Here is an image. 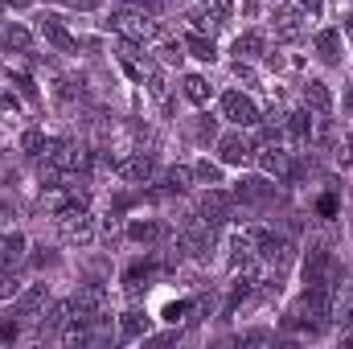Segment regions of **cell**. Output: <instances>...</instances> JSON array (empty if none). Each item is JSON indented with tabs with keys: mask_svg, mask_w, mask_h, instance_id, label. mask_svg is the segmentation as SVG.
I'll return each mask as SVG.
<instances>
[{
	"mask_svg": "<svg viewBox=\"0 0 353 349\" xmlns=\"http://www.w3.org/2000/svg\"><path fill=\"white\" fill-rule=\"evenodd\" d=\"M222 111H226V119L239 123V128H255V123H259V107H255L247 95H239V91H226Z\"/></svg>",
	"mask_w": 353,
	"mask_h": 349,
	"instance_id": "cell-1",
	"label": "cell"
},
{
	"mask_svg": "<svg viewBox=\"0 0 353 349\" xmlns=\"http://www.w3.org/2000/svg\"><path fill=\"white\" fill-rule=\"evenodd\" d=\"M99 309H103V288L99 284H90V288H78L74 296H70V313H74V321H95L99 317Z\"/></svg>",
	"mask_w": 353,
	"mask_h": 349,
	"instance_id": "cell-2",
	"label": "cell"
},
{
	"mask_svg": "<svg viewBox=\"0 0 353 349\" xmlns=\"http://www.w3.org/2000/svg\"><path fill=\"white\" fill-rule=\"evenodd\" d=\"M37 33L49 41V45H58L62 53H74V37L62 29V21L53 16V12H45V16H37Z\"/></svg>",
	"mask_w": 353,
	"mask_h": 349,
	"instance_id": "cell-3",
	"label": "cell"
},
{
	"mask_svg": "<svg viewBox=\"0 0 353 349\" xmlns=\"http://www.w3.org/2000/svg\"><path fill=\"white\" fill-rule=\"evenodd\" d=\"M255 259H259V251H255V230L234 234V239H230V267L239 272V267H251Z\"/></svg>",
	"mask_w": 353,
	"mask_h": 349,
	"instance_id": "cell-4",
	"label": "cell"
},
{
	"mask_svg": "<svg viewBox=\"0 0 353 349\" xmlns=\"http://www.w3.org/2000/svg\"><path fill=\"white\" fill-rule=\"evenodd\" d=\"M152 169H156V160L152 156H132V160H123V165H115V173L123 177V181H148L152 177Z\"/></svg>",
	"mask_w": 353,
	"mask_h": 349,
	"instance_id": "cell-5",
	"label": "cell"
},
{
	"mask_svg": "<svg viewBox=\"0 0 353 349\" xmlns=\"http://www.w3.org/2000/svg\"><path fill=\"white\" fill-rule=\"evenodd\" d=\"M111 29H119L123 37H144V33H148V21H144L140 12H127V8H123V12L111 16Z\"/></svg>",
	"mask_w": 353,
	"mask_h": 349,
	"instance_id": "cell-6",
	"label": "cell"
},
{
	"mask_svg": "<svg viewBox=\"0 0 353 349\" xmlns=\"http://www.w3.org/2000/svg\"><path fill=\"white\" fill-rule=\"evenodd\" d=\"M271 25H276V33H280L284 41L300 37V12H296V8H288V4H280V8H276V21H271Z\"/></svg>",
	"mask_w": 353,
	"mask_h": 349,
	"instance_id": "cell-7",
	"label": "cell"
},
{
	"mask_svg": "<svg viewBox=\"0 0 353 349\" xmlns=\"http://www.w3.org/2000/svg\"><path fill=\"white\" fill-rule=\"evenodd\" d=\"M239 202H267L271 197V181H263V177H247V181H239Z\"/></svg>",
	"mask_w": 353,
	"mask_h": 349,
	"instance_id": "cell-8",
	"label": "cell"
},
{
	"mask_svg": "<svg viewBox=\"0 0 353 349\" xmlns=\"http://www.w3.org/2000/svg\"><path fill=\"white\" fill-rule=\"evenodd\" d=\"M144 333H148V313L127 309V313H123V325H119V337H123V341H136V337H144Z\"/></svg>",
	"mask_w": 353,
	"mask_h": 349,
	"instance_id": "cell-9",
	"label": "cell"
},
{
	"mask_svg": "<svg viewBox=\"0 0 353 349\" xmlns=\"http://www.w3.org/2000/svg\"><path fill=\"white\" fill-rule=\"evenodd\" d=\"M185 49H189L197 62H214V58H218V49H214V41H210L206 33H189V37H185Z\"/></svg>",
	"mask_w": 353,
	"mask_h": 349,
	"instance_id": "cell-10",
	"label": "cell"
},
{
	"mask_svg": "<svg viewBox=\"0 0 353 349\" xmlns=\"http://www.w3.org/2000/svg\"><path fill=\"white\" fill-rule=\"evenodd\" d=\"M317 49H321L325 62H341V33H337V29L317 33Z\"/></svg>",
	"mask_w": 353,
	"mask_h": 349,
	"instance_id": "cell-11",
	"label": "cell"
},
{
	"mask_svg": "<svg viewBox=\"0 0 353 349\" xmlns=\"http://www.w3.org/2000/svg\"><path fill=\"white\" fill-rule=\"evenodd\" d=\"M202 214H206V222H210V226H218V222L226 218V193H222V189H214L210 197H202Z\"/></svg>",
	"mask_w": 353,
	"mask_h": 349,
	"instance_id": "cell-12",
	"label": "cell"
},
{
	"mask_svg": "<svg viewBox=\"0 0 353 349\" xmlns=\"http://www.w3.org/2000/svg\"><path fill=\"white\" fill-rule=\"evenodd\" d=\"M304 103H308V107H317V111H329V107H333V99H329V86H325L321 78H313V82L304 86Z\"/></svg>",
	"mask_w": 353,
	"mask_h": 349,
	"instance_id": "cell-13",
	"label": "cell"
},
{
	"mask_svg": "<svg viewBox=\"0 0 353 349\" xmlns=\"http://www.w3.org/2000/svg\"><path fill=\"white\" fill-rule=\"evenodd\" d=\"M247 152H251V148H247L239 136H226V140L218 144V156H222L226 165H243V160H247Z\"/></svg>",
	"mask_w": 353,
	"mask_h": 349,
	"instance_id": "cell-14",
	"label": "cell"
},
{
	"mask_svg": "<svg viewBox=\"0 0 353 349\" xmlns=\"http://www.w3.org/2000/svg\"><path fill=\"white\" fill-rule=\"evenodd\" d=\"M181 91H185L189 103H206V99H210V82H206L202 74H189V78L181 82Z\"/></svg>",
	"mask_w": 353,
	"mask_h": 349,
	"instance_id": "cell-15",
	"label": "cell"
},
{
	"mask_svg": "<svg viewBox=\"0 0 353 349\" xmlns=\"http://www.w3.org/2000/svg\"><path fill=\"white\" fill-rule=\"evenodd\" d=\"M62 226H66L70 243H90V234H95V226H90L86 214H78V218H70V222H62Z\"/></svg>",
	"mask_w": 353,
	"mask_h": 349,
	"instance_id": "cell-16",
	"label": "cell"
},
{
	"mask_svg": "<svg viewBox=\"0 0 353 349\" xmlns=\"http://www.w3.org/2000/svg\"><path fill=\"white\" fill-rule=\"evenodd\" d=\"M160 234H165V226H156V222H148V218L127 226V239H136V243H152V239H160Z\"/></svg>",
	"mask_w": 353,
	"mask_h": 349,
	"instance_id": "cell-17",
	"label": "cell"
},
{
	"mask_svg": "<svg viewBox=\"0 0 353 349\" xmlns=\"http://www.w3.org/2000/svg\"><path fill=\"white\" fill-rule=\"evenodd\" d=\"M41 300H45V284H33V288H29L21 300H16V309H12V313H16V317H29V313H33Z\"/></svg>",
	"mask_w": 353,
	"mask_h": 349,
	"instance_id": "cell-18",
	"label": "cell"
},
{
	"mask_svg": "<svg viewBox=\"0 0 353 349\" xmlns=\"http://www.w3.org/2000/svg\"><path fill=\"white\" fill-rule=\"evenodd\" d=\"M288 136H292V140H308V136H313L308 111H292V115H288Z\"/></svg>",
	"mask_w": 353,
	"mask_h": 349,
	"instance_id": "cell-19",
	"label": "cell"
},
{
	"mask_svg": "<svg viewBox=\"0 0 353 349\" xmlns=\"http://www.w3.org/2000/svg\"><path fill=\"white\" fill-rule=\"evenodd\" d=\"M21 148H25L29 156H41V152H45V136H41L37 128H29V132L21 136Z\"/></svg>",
	"mask_w": 353,
	"mask_h": 349,
	"instance_id": "cell-20",
	"label": "cell"
},
{
	"mask_svg": "<svg viewBox=\"0 0 353 349\" xmlns=\"http://www.w3.org/2000/svg\"><path fill=\"white\" fill-rule=\"evenodd\" d=\"M234 53H263V37L259 33H243L234 41Z\"/></svg>",
	"mask_w": 353,
	"mask_h": 349,
	"instance_id": "cell-21",
	"label": "cell"
},
{
	"mask_svg": "<svg viewBox=\"0 0 353 349\" xmlns=\"http://www.w3.org/2000/svg\"><path fill=\"white\" fill-rule=\"evenodd\" d=\"M193 177H197V181L218 185V181H222V169H218V165H210V160H197V165H193Z\"/></svg>",
	"mask_w": 353,
	"mask_h": 349,
	"instance_id": "cell-22",
	"label": "cell"
},
{
	"mask_svg": "<svg viewBox=\"0 0 353 349\" xmlns=\"http://www.w3.org/2000/svg\"><path fill=\"white\" fill-rule=\"evenodd\" d=\"M8 78H12V86H16L29 103H37V86H33V78H29V74H12V70H8Z\"/></svg>",
	"mask_w": 353,
	"mask_h": 349,
	"instance_id": "cell-23",
	"label": "cell"
},
{
	"mask_svg": "<svg viewBox=\"0 0 353 349\" xmlns=\"http://www.w3.org/2000/svg\"><path fill=\"white\" fill-rule=\"evenodd\" d=\"M165 181H169V189H177V193H181V189H189L193 169H169V177H165Z\"/></svg>",
	"mask_w": 353,
	"mask_h": 349,
	"instance_id": "cell-24",
	"label": "cell"
},
{
	"mask_svg": "<svg viewBox=\"0 0 353 349\" xmlns=\"http://www.w3.org/2000/svg\"><path fill=\"white\" fill-rule=\"evenodd\" d=\"M4 45H16V49H29V33L21 25H8L4 29Z\"/></svg>",
	"mask_w": 353,
	"mask_h": 349,
	"instance_id": "cell-25",
	"label": "cell"
},
{
	"mask_svg": "<svg viewBox=\"0 0 353 349\" xmlns=\"http://www.w3.org/2000/svg\"><path fill=\"white\" fill-rule=\"evenodd\" d=\"M189 309H193L189 300H177V304H165V321H173V325H177L181 317H189Z\"/></svg>",
	"mask_w": 353,
	"mask_h": 349,
	"instance_id": "cell-26",
	"label": "cell"
},
{
	"mask_svg": "<svg viewBox=\"0 0 353 349\" xmlns=\"http://www.w3.org/2000/svg\"><path fill=\"white\" fill-rule=\"evenodd\" d=\"M21 247H25V234H8V239H4V251H8V259H12V263L21 259Z\"/></svg>",
	"mask_w": 353,
	"mask_h": 349,
	"instance_id": "cell-27",
	"label": "cell"
},
{
	"mask_svg": "<svg viewBox=\"0 0 353 349\" xmlns=\"http://www.w3.org/2000/svg\"><path fill=\"white\" fill-rule=\"evenodd\" d=\"M160 53H165V62H181L185 45H181V41H169V45H160Z\"/></svg>",
	"mask_w": 353,
	"mask_h": 349,
	"instance_id": "cell-28",
	"label": "cell"
},
{
	"mask_svg": "<svg viewBox=\"0 0 353 349\" xmlns=\"http://www.w3.org/2000/svg\"><path fill=\"white\" fill-rule=\"evenodd\" d=\"M197 136H202V140H214V119H210V115H202V123H197Z\"/></svg>",
	"mask_w": 353,
	"mask_h": 349,
	"instance_id": "cell-29",
	"label": "cell"
},
{
	"mask_svg": "<svg viewBox=\"0 0 353 349\" xmlns=\"http://www.w3.org/2000/svg\"><path fill=\"white\" fill-rule=\"evenodd\" d=\"M16 337V321L8 317V321H0V341H12Z\"/></svg>",
	"mask_w": 353,
	"mask_h": 349,
	"instance_id": "cell-30",
	"label": "cell"
},
{
	"mask_svg": "<svg viewBox=\"0 0 353 349\" xmlns=\"http://www.w3.org/2000/svg\"><path fill=\"white\" fill-rule=\"evenodd\" d=\"M317 210H321L325 218H333V214H337V202H333V197H321V202H317Z\"/></svg>",
	"mask_w": 353,
	"mask_h": 349,
	"instance_id": "cell-31",
	"label": "cell"
},
{
	"mask_svg": "<svg viewBox=\"0 0 353 349\" xmlns=\"http://www.w3.org/2000/svg\"><path fill=\"white\" fill-rule=\"evenodd\" d=\"M0 107H4V111H16L21 103H16V95H0Z\"/></svg>",
	"mask_w": 353,
	"mask_h": 349,
	"instance_id": "cell-32",
	"label": "cell"
},
{
	"mask_svg": "<svg viewBox=\"0 0 353 349\" xmlns=\"http://www.w3.org/2000/svg\"><path fill=\"white\" fill-rule=\"evenodd\" d=\"M62 4H74V8H99L103 0H62Z\"/></svg>",
	"mask_w": 353,
	"mask_h": 349,
	"instance_id": "cell-33",
	"label": "cell"
},
{
	"mask_svg": "<svg viewBox=\"0 0 353 349\" xmlns=\"http://www.w3.org/2000/svg\"><path fill=\"white\" fill-rule=\"evenodd\" d=\"M4 4H8V8H29L33 0H4Z\"/></svg>",
	"mask_w": 353,
	"mask_h": 349,
	"instance_id": "cell-34",
	"label": "cell"
},
{
	"mask_svg": "<svg viewBox=\"0 0 353 349\" xmlns=\"http://www.w3.org/2000/svg\"><path fill=\"white\" fill-rule=\"evenodd\" d=\"M300 4H304L308 12H321V0H300Z\"/></svg>",
	"mask_w": 353,
	"mask_h": 349,
	"instance_id": "cell-35",
	"label": "cell"
},
{
	"mask_svg": "<svg viewBox=\"0 0 353 349\" xmlns=\"http://www.w3.org/2000/svg\"><path fill=\"white\" fill-rule=\"evenodd\" d=\"M345 33H350V37H353V12H350V16H345Z\"/></svg>",
	"mask_w": 353,
	"mask_h": 349,
	"instance_id": "cell-36",
	"label": "cell"
},
{
	"mask_svg": "<svg viewBox=\"0 0 353 349\" xmlns=\"http://www.w3.org/2000/svg\"><path fill=\"white\" fill-rule=\"evenodd\" d=\"M345 107H350V111H353V86H350V95H345Z\"/></svg>",
	"mask_w": 353,
	"mask_h": 349,
	"instance_id": "cell-37",
	"label": "cell"
},
{
	"mask_svg": "<svg viewBox=\"0 0 353 349\" xmlns=\"http://www.w3.org/2000/svg\"><path fill=\"white\" fill-rule=\"evenodd\" d=\"M350 160H353V132H350Z\"/></svg>",
	"mask_w": 353,
	"mask_h": 349,
	"instance_id": "cell-38",
	"label": "cell"
}]
</instances>
